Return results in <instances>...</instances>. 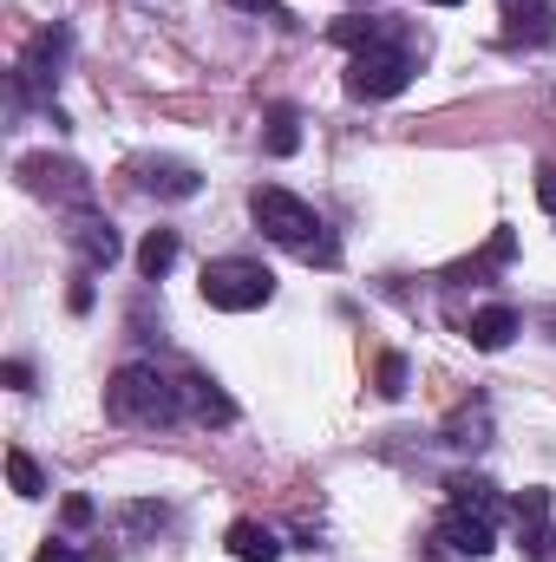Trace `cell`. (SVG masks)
<instances>
[{"label":"cell","mask_w":556,"mask_h":562,"mask_svg":"<svg viewBox=\"0 0 556 562\" xmlns=\"http://www.w3.org/2000/svg\"><path fill=\"white\" fill-rule=\"evenodd\" d=\"M249 216H256V229H263V236H276L281 249H294V256H308V262H321V269H334V262H341V243L321 229V216H314L294 190L263 183V190L249 196Z\"/></svg>","instance_id":"obj_1"},{"label":"cell","mask_w":556,"mask_h":562,"mask_svg":"<svg viewBox=\"0 0 556 562\" xmlns=\"http://www.w3.org/2000/svg\"><path fill=\"white\" fill-rule=\"evenodd\" d=\"M105 413L119 425H170L184 413V393L157 373V367H119L112 373V386H105Z\"/></svg>","instance_id":"obj_2"},{"label":"cell","mask_w":556,"mask_h":562,"mask_svg":"<svg viewBox=\"0 0 556 562\" xmlns=\"http://www.w3.org/2000/svg\"><path fill=\"white\" fill-rule=\"evenodd\" d=\"M203 301L223 307V314H249V307H269L276 301V276L249 256H223V262H203Z\"/></svg>","instance_id":"obj_3"},{"label":"cell","mask_w":556,"mask_h":562,"mask_svg":"<svg viewBox=\"0 0 556 562\" xmlns=\"http://www.w3.org/2000/svg\"><path fill=\"white\" fill-rule=\"evenodd\" d=\"M413 86V53L407 46H367L347 59V92L354 99H400Z\"/></svg>","instance_id":"obj_4"},{"label":"cell","mask_w":556,"mask_h":562,"mask_svg":"<svg viewBox=\"0 0 556 562\" xmlns=\"http://www.w3.org/2000/svg\"><path fill=\"white\" fill-rule=\"evenodd\" d=\"M551 510H556V497L544 491V484H531V491H518V497H511L518 543H524V557H531V562L556 557V524H551Z\"/></svg>","instance_id":"obj_5"},{"label":"cell","mask_w":556,"mask_h":562,"mask_svg":"<svg viewBox=\"0 0 556 562\" xmlns=\"http://www.w3.org/2000/svg\"><path fill=\"white\" fill-rule=\"evenodd\" d=\"M66 53H73V33H66V26H40V33L26 40V53H20V92H53Z\"/></svg>","instance_id":"obj_6"},{"label":"cell","mask_w":556,"mask_h":562,"mask_svg":"<svg viewBox=\"0 0 556 562\" xmlns=\"http://www.w3.org/2000/svg\"><path fill=\"white\" fill-rule=\"evenodd\" d=\"M20 177H26V190L59 196V203H73V210H86V203H92L86 170H79V164H66V157H20Z\"/></svg>","instance_id":"obj_7"},{"label":"cell","mask_w":556,"mask_h":562,"mask_svg":"<svg viewBox=\"0 0 556 562\" xmlns=\"http://www.w3.org/2000/svg\"><path fill=\"white\" fill-rule=\"evenodd\" d=\"M138 183L151 190V196H170V203H184V196L203 190L197 164H184V157H138Z\"/></svg>","instance_id":"obj_8"},{"label":"cell","mask_w":556,"mask_h":562,"mask_svg":"<svg viewBox=\"0 0 556 562\" xmlns=\"http://www.w3.org/2000/svg\"><path fill=\"white\" fill-rule=\"evenodd\" d=\"M498 7H504V40L511 46H544V40H556L551 0H498Z\"/></svg>","instance_id":"obj_9"},{"label":"cell","mask_w":556,"mask_h":562,"mask_svg":"<svg viewBox=\"0 0 556 562\" xmlns=\"http://www.w3.org/2000/svg\"><path fill=\"white\" fill-rule=\"evenodd\" d=\"M438 543H445V550H458V557H491V550H498V543H491V524H485V517H471V510H458V504L438 517Z\"/></svg>","instance_id":"obj_10"},{"label":"cell","mask_w":556,"mask_h":562,"mask_svg":"<svg viewBox=\"0 0 556 562\" xmlns=\"http://www.w3.org/2000/svg\"><path fill=\"white\" fill-rule=\"evenodd\" d=\"M177 393H184V413H197L203 425H236V400H230V393H223L216 380L190 373V380H184Z\"/></svg>","instance_id":"obj_11"},{"label":"cell","mask_w":556,"mask_h":562,"mask_svg":"<svg viewBox=\"0 0 556 562\" xmlns=\"http://www.w3.org/2000/svg\"><path fill=\"white\" fill-rule=\"evenodd\" d=\"M73 249L86 256V269H112V262H119V229H112L105 216H86V210H79V223H73Z\"/></svg>","instance_id":"obj_12"},{"label":"cell","mask_w":556,"mask_h":562,"mask_svg":"<svg viewBox=\"0 0 556 562\" xmlns=\"http://www.w3.org/2000/svg\"><path fill=\"white\" fill-rule=\"evenodd\" d=\"M223 543H230V557L236 562H276L281 557V537L269 530V524H256V517H236Z\"/></svg>","instance_id":"obj_13"},{"label":"cell","mask_w":556,"mask_h":562,"mask_svg":"<svg viewBox=\"0 0 556 562\" xmlns=\"http://www.w3.org/2000/svg\"><path fill=\"white\" fill-rule=\"evenodd\" d=\"M445 491H452V504H458V510H471V517H485V524H498V510H504V497H498V484H491V477L458 471Z\"/></svg>","instance_id":"obj_14"},{"label":"cell","mask_w":556,"mask_h":562,"mask_svg":"<svg viewBox=\"0 0 556 562\" xmlns=\"http://www.w3.org/2000/svg\"><path fill=\"white\" fill-rule=\"evenodd\" d=\"M465 334H471V347H478V353H498V347H511V334H518V314H511V307H478Z\"/></svg>","instance_id":"obj_15"},{"label":"cell","mask_w":556,"mask_h":562,"mask_svg":"<svg viewBox=\"0 0 556 562\" xmlns=\"http://www.w3.org/2000/svg\"><path fill=\"white\" fill-rule=\"evenodd\" d=\"M170 262H177V229H151L138 243V276L157 281V276H170Z\"/></svg>","instance_id":"obj_16"},{"label":"cell","mask_w":556,"mask_h":562,"mask_svg":"<svg viewBox=\"0 0 556 562\" xmlns=\"http://www.w3.org/2000/svg\"><path fill=\"white\" fill-rule=\"evenodd\" d=\"M7 484H13V497H46V477H40V464L26 458V451H7Z\"/></svg>","instance_id":"obj_17"},{"label":"cell","mask_w":556,"mask_h":562,"mask_svg":"<svg viewBox=\"0 0 556 562\" xmlns=\"http://www.w3.org/2000/svg\"><path fill=\"white\" fill-rule=\"evenodd\" d=\"M269 157H294V150H301V119H294V112H288V105H276V112H269Z\"/></svg>","instance_id":"obj_18"},{"label":"cell","mask_w":556,"mask_h":562,"mask_svg":"<svg viewBox=\"0 0 556 562\" xmlns=\"http://www.w3.org/2000/svg\"><path fill=\"white\" fill-rule=\"evenodd\" d=\"M400 393H407V360L380 353V400H400Z\"/></svg>","instance_id":"obj_19"},{"label":"cell","mask_w":556,"mask_h":562,"mask_svg":"<svg viewBox=\"0 0 556 562\" xmlns=\"http://www.w3.org/2000/svg\"><path fill=\"white\" fill-rule=\"evenodd\" d=\"M125 524H132V530H164V524H170V510H164V504H132V517H125Z\"/></svg>","instance_id":"obj_20"},{"label":"cell","mask_w":556,"mask_h":562,"mask_svg":"<svg viewBox=\"0 0 556 562\" xmlns=\"http://www.w3.org/2000/svg\"><path fill=\"white\" fill-rule=\"evenodd\" d=\"M59 517H66V530H86L99 510H92V497H66V504H59Z\"/></svg>","instance_id":"obj_21"},{"label":"cell","mask_w":556,"mask_h":562,"mask_svg":"<svg viewBox=\"0 0 556 562\" xmlns=\"http://www.w3.org/2000/svg\"><path fill=\"white\" fill-rule=\"evenodd\" d=\"M0 380H7L13 393H33V367H26V360H7V367H0Z\"/></svg>","instance_id":"obj_22"},{"label":"cell","mask_w":556,"mask_h":562,"mask_svg":"<svg viewBox=\"0 0 556 562\" xmlns=\"http://www.w3.org/2000/svg\"><path fill=\"white\" fill-rule=\"evenodd\" d=\"M230 7H243V13H269V20H288V7H281V0H230Z\"/></svg>","instance_id":"obj_23"},{"label":"cell","mask_w":556,"mask_h":562,"mask_svg":"<svg viewBox=\"0 0 556 562\" xmlns=\"http://www.w3.org/2000/svg\"><path fill=\"white\" fill-rule=\"evenodd\" d=\"M66 301H73V314H92V281L79 276V281H73V294H66Z\"/></svg>","instance_id":"obj_24"},{"label":"cell","mask_w":556,"mask_h":562,"mask_svg":"<svg viewBox=\"0 0 556 562\" xmlns=\"http://www.w3.org/2000/svg\"><path fill=\"white\" fill-rule=\"evenodd\" d=\"M537 203L556 216V170H537Z\"/></svg>","instance_id":"obj_25"},{"label":"cell","mask_w":556,"mask_h":562,"mask_svg":"<svg viewBox=\"0 0 556 562\" xmlns=\"http://www.w3.org/2000/svg\"><path fill=\"white\" fill-rule=\"evenodd\" d=\"M33 562H79V550H73V543H46Z\"/></svg>","instance_id":"obj_26"},{"label":"cell","mask_w":556,"mask_h":562,"mask_svg":"<svg viewBox=\"0 0 556 562\" xmlns=\"http://www.w3.org/2000/svg\"><path fill=\"white\" fill-rule=\"evenodd\" d=\"M432 7H458V0H432Z\"/></svg>","instance_id":"obj_27"}]
</instances>
